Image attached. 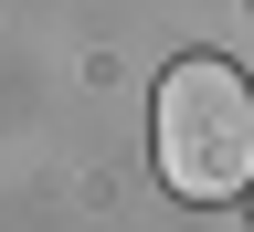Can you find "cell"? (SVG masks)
<instances>
[{
  "label": "cell",
  "instance_id": "1",
  "mask_svg": "<svg viewBox=\"0 0 254 232\" xmlns=\"http://www.w3.org/2000/svg\"><path fill=\"white\" fill-rule=\"evenodd\" d=\"M159 180L180 201H244L254 190V85L233 63L159 74Z\"/></svg>",
  "mask_w": 254,
  "mask_h": 232
}]
</instances>
